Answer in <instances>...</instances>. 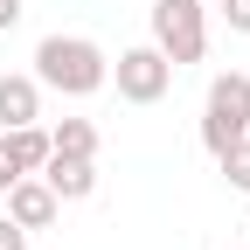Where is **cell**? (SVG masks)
I'll return each instance as SVG.
<instances>
[{
  "instance_id": "1",
  "label": "cell",
  "mask_w": 250,
  "mask_h": 250,
  "mask_svg": "<svg viewBox=\"0 0 250 250\" xmlns=\"http://www.w3.org/2000/svg\"><path fill=\"white\" fill-rule=\"evenodd\" d=\"M35 83L56 98H98L111 83V56L90 35H42L35 42Z\"/></svg>"
},
{
  "instance_id": "2",
  "label": "cell",
  "mask_w": 250,
  "mask_h": 250,
  "mask_svg": "<svg viewBox=\"0 0 250 250\" xmlns=\"http://www.w3.org/2000/svg\"><path fill=\"white\" fill-rule=\"evenodd\" d=\"M153 49H160L174 70L208 56V7L202 0H153Z\"/></svg>"
},
{
  "instance_id": "3",
  "label": "cell",
  "mask_w": 250,
  "mask_h": 250,
  "mask_svg": "<svg viewBox=\"0 0 250 250\" xmlns=\"http://www.w3.org/2000/svg\"><path fill=\"white\" fill-rule=\"evenodd\" d=\"M250 132V70H223L208 83V104H202V146L223 153Z\"/></svg>"
},
{
  "instance_id": "4",
  "label": "cell",
  "mask_w": 250,
  "mask_h": 250,
  "mask_svg": "<svg viewBox=\"0 0 250 250\" xmlns=\"http://www.w3.org/2000/svg\"><path fill=\"white\" fill-rule=\"evenodd\" d=\"M111 83H118V98H125V104H160V98H167V83H174V62L153 49V42H139V49H118V62H111Z\"/></svg>"
},
{
  "instance_id": "5",
  "label": "cell",
  "mask_w": 250,
  "mask_h": 250,
  "mask_svg": "<svg viewBox=\"0 0 250 250\" xmlns=\"http://www.w3.org/2000/svg\"><path fill=\"white\" fill-rule=\"evenodd\" d=\"M56 215H62V202L49 195L42 174H21V181L7 188V223H21V229H49Z\"/></svg>"
},
{
  "instance_id": "6",
  "label": "cell",
  "mask_w": 250,
  "mask_h": 250,
  "mask_svg": "<svg viewBox=\"0 0 250 250\" xmlns=\"http://www.w3.org/2000/svg\"><path fill=\"white\" fill-rule=\"evenodd\" d=\"M42 181L56 202H90L98 195V160H70V153H49L42 160Z\"/></svg>"
},
{
  "instance_id": "7",
  "label": "cell",
  "mask_w": 250,
  "mask_h": 250,
  "mask_svg": "<svg viewBox=\"0 0 250 250\" xmlns=\"http://www.w3.org/2000/svg\"><path fill=\"white\" fill-rule=\"evenodd\" d=\"M35 118H42L35 70H7V77H0V132H7V125H35Z\"/></svg>"
},
{
  "instance_id": "8",
  "label": "cell",
  "mask_w": 250,
  "mask_h": 250,
  "mask_svg": "<svg viewBox=\"0 0 250 250\" xmlns=\"http://www.w3.org/2000/svg\"><path fill=\"white\" fill-rule=\"evenodd\" d=\"M49 153L98 160V125H90V118H56V125H49Z\"/></svg>"
},
{
  "instance_id": "9",
  "label": "cell",
  "mask_w": 250,
  "mask_h": 250,
  "mask_svg": "<svg viewBox=\"0 0 250 250\" xmlns=\"http://www.w3.org/2000/svg\"><path fill=\"white\" fill-rule=\"evenodd\" d=\"M7 146H14L21 174H42V160H49V125H7Z\"/></svg>"
},
{
  "instance_id": "10",
  "label": "cell",
  "mask_w": 250,
  "mask_h": 250,
  "mask_svg": "<svg viewBox=\"0 0 250 250\" xmlns=\"http://www.w3.org/2000/svg\"><path fill=\"white\" fill-rule=\"evenodd\" d=\"M215 167H223V181L236 188V195H250V132H243L236 146H223V153H215Z\"/></svg>"
},
{
  "instance_id": "11",
  "label": "cell",
  "mask_w": 250,
  "mask_h": 250,
  "mask_svg": "<svg viewBox=\"0 0 250 250\" xmlns=\"http://www.w3.org/2000/svg\"><path fill=\"white\" fill-rule=\"evenodd\" d=\"M223 7V21H229V35H250V0H215Z\"/></svg>"
},
{
  "instance_id": "12",
  "label": "cell",
  "mask_w": 250,
  "mask_h": 250,
  "mask_svg": "<svg viewBox=\"0 0 250 250\" xmlns=\"http://www.w3.org/2000/svg\"><path fill=\"white\" fill-rule=\"evenodd\" d=\"M21 181V160H14V146H7V132H0V195Z\"/></svg>"
},
{
  "instance_id": "13",
  "label": "cell",
  "mask_w": 250,
  "mask_h": 250,
  "mask_svg": "<svg viewBox=\"0 0 250 250\" xmlns=\"http://www.w3.org/2000/svg\"><path fill=\"white\" fill-rule=\"evenodd\" d=\"M0 250H28V229H21V223H7V215H0Z\"/></svg>"
},
{
  "instance_id": "14",
  "label": "cell",
  "mask_w": 250,
  "mask_h": 250,
  "mask_svg": "<svg viewBox=\"0 0 250 250\" xmlns=\"http://www.w3.org/2000/svg\"><path fill=\"white\" fill-rule=\"evenodd\" d=\"M7 28H21V0H0V35Z\"/></svg>"
}]
</instances>
